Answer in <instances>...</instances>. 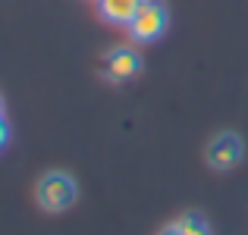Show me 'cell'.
<instances>
[{"label":"cell","mask_w":248,"mask_h":235,"mask_svg":"<svg viewBox=\"0 0 248 235\" xmlns=\"http://www.w3.org/2000/svg\"><path fill=\"white\" fill-rule=\"evenodd\" d=\"M6 141H10V126H6V119L0 116V147H6Z\"/></svg>","instance_id":"52a82bcc"},{"label":"cell","mask_w":248,"mask_h":235,"mask_svg":"<svg viewBox=\"0 0 248 235\" xmlns=\"http://www.w3.org/2000/svg\"><path fill=\"white\" fill-rule=\"evenodd\" d=\"M126 29H129V35L141 44L157 41L167 31V6L160 3V0H141L139 13L132 16V22H129Z\"/></svg>","instance_id":"7a4b0ae2"},{"label":"cell","mask_w":248,"mask_h":235,"mask_svg":"<svg viewBox=\"0 0 248 235\" xmlns=\"http://www.w3.org/2000/svg\"><path fill=\"white\" fill-rule=\"evenodd\" d=\"M35 198H38V204H41L47 213H63V210H69V207L76 204L79 188H76L73 176H66V173H47V176H41V182H38Z\"/></svg>","instance_id":"6da1fadb"},{"label":"cell","mask_w":248,"mask_h":235,"mask_svg":"<svg viewBox=\"0 0 248 235\" xmlns=\"http://www.w3.org/2000/svg\"><path fill=\"white\" fill-rule=\"evenodd\" d=\"M176 229L182 235H211V229H207V223H204L201 213H182V217L176 220Z\"/></svg>","instance_id":"8992f818"},{"label":"cell","mask_w":248,"mask_h":235,"mask_svg":"<svg viewBox=\"0 0 248 235\" xmlns=\"http://www.w3.org/2000/svg\"><path fill=\"white\" fill-rule=\"evenodd\" d=\"M157 235H182V232H179V229H176V223H173V226H167V229H160Z\"/></svg>","instance_id":"ba28073f"},{"label":"cell","mask_w":248,"mask_h":235,"mask_svg":"<svg viewBox=\"0 0 248 235\" xmlns=\"http://www.w3.org/2000/svg\"><path fill=\"white\" fill-rule=\"evenodd\" d=\"M139 6H141V0H97L101 16L113 25H129L132 16L139 13Z\"/></svg>","instance_id":"5b68a950"},{"label":"cell","mask_w":248,"mask_h":235,"mask_svg":"<svg viewBox=\"0 0 248 235\" xmlns=\"http://www.w3.org/2000/svg\"><path fill=\"white\" fill-rule=\"evenodd\" d=\"M139 69H141V57L135 54L132 47L110 50V57H107V75L113 78V82H126V78L139 75Z\"/></svg>","instance_id":"277c9868"},{"label":"cell","mask_w":248,"mask_h":235,"mask_svg":"<svg viewBox=\"0 0 248 235\" xmlns=\"http://www.w3.org/2000/svg\"><path fill=\"white\" fill-rule=\"evenodd\" d=\"M0 116H3V101H0Z\"/></svg>","instance_id":"9c48e42d"},{"label":"cell","mask_w":248,"mask_h":235,"mask_svg":"<svg viewBox=\"0 0 248 235\" xmlns=\"http://www.w3.org/2000/svg\"><path fill=\"white\" fill-rule=\"evenodd\" d=\"M242 138H239L236 132H220L217 138L207 145V163H211L214 169H220V173H226V169H232L239 160H242Z\"/></svg>","instance_id":"3957f363"}]
</instances>
